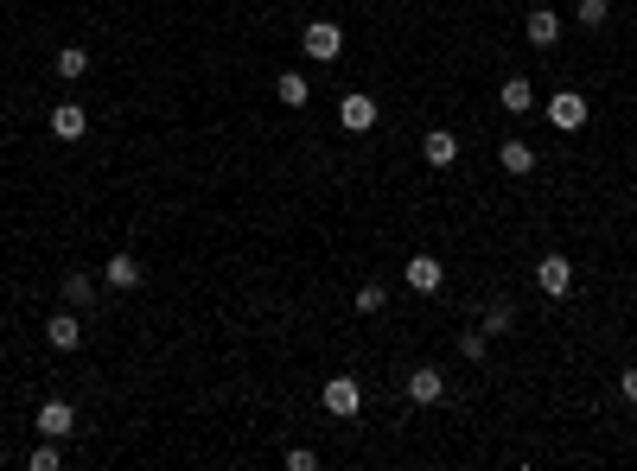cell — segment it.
<instances>
[{"label": "cell", "instance_id": "cell-1", "mask_svg": "<svg viewBox=\"0 0 637 471\" xmlns=\"http://www.w3.org/2000/svg\"><path fill=\"white\" fill-rule=\"evenodd\" d=\"M300 51H306L313 64H338L344 26H338V20H306V26H300Z\"/></svg>", "mask_w": 637, "mask_h": 471}, {"label": "cell", "instance_id": "cell-2", "mask_svg": "<svg viewBox=\"0 0 637 471\" xmlns=\"http://www.w3.org/2000/svg\"><path fill=\"white\" fill-rule=\"evenodd\" d=\"M319 408L338 414V421H351V414L364 408V382H357V376H332V382L319 389Z\"/></svg>", "mask_w": 637, "mask_h": 471}, {"label": "cell", "instance_id": "cell-3", "mask_svg": "<svg viewBox=\"0 0 637 471\" xmlns=\"http://www.w3.org/2000/svg\"><path fill=\"white\" fill-rule=\"evenodd\" d=\"M32 427H39V440H71V433H77V408H71V401H58V395H51L45 401V408L39 414H32Z\"/></svg>", "mask_w": 637, "mask_h": 471}, {"label": "cell", "instance_id": "cell-4", "mask_svg": "<svg viewBox=\"0 0 637 471\" xmlns=\"http://www.w3.org/2000/svg\"><path fill=\"white\" fill-rule=\"evenodd\" d=\"M548 128L580 134V128H587V96H580V90H555V96H548Z\"/></svg>", "mask_w": 637, "mask_h": 471}, {"label": "cell", "instance_id": "cell-5", "mask_svg": "<svg viewBox=\"0 0 637 471\" xmlns=\"http://www.w3.org/2000/svg\"><path fill=\"white\" fill-rule=\"evenodd\" d=\"M536 287L548 293V300H567V293H574V261H567L561 249L542 255V261H536Z\"/></svg>", "mask_w": 637, "mask_h": 471}, {"label": "cell", "instance_id": "cell-6", "mask_svg": "<svg viewBox=\"0 0 637 471\" xmlns=\"http://www.w3.org/2000/svg\"><path fill=\"white\" fill-rule=\"evenodd\" d=\"M376 121H383V109H376V96H364V90H351L338 102V128L344 134H370Z\"/></svg>", "mask_w": 637, "mask_h": 471}, {"label": "cell", "instance_id": "cell-7", "mask_svg": "<svg viewBox=\"0 0 637 471\" xmlns=\"http://www.w3.org/2000/svg\"><path fill=\"white\" fill-rule=\"evenodd\" d=\"M45 344H51V351H64V357H71L77 344H83V319H77V306H64V312H51V319H45Z\"/></svg>", "mask_w": 637, "mask_h": 471}, {"label": "cell", "instance_id": "cell-8", "mask_svg": "<svg viewBox=\"0 0 637 471\" xmlns=\"http://www.w3.org/2000/svg\"><path fill=\"white\" fill-rule=\"evenodd\" d=\"M421 160L434 166V172H446V166L459 160V134H453V128H427V134H421Z\"/></svg>", "mask_w": 637, "mask_h": 471}, {"label": "cell", "instance_id": "cell-9", "mask_svg": "<svg viewBox=\"0 0 637 471\" xmlns=\"http://www.w3.org/2000/svg\"><path fill=\"white\" fill-rule=\"evenodd\" d=\"M402 389H408V401H415V408H434V401L446 395V376L434 370V363H421V370H408Z\"/></svg>", "mask_w": 637, "mask_h": 471}, {"label": "cell", "instance_id": "cell-10", "mask_svg": "<svg viewBox=\"0 0 637 471\" xmlns=\"http://www.w3.org/2000/svg\"><path fill=\"white\" fill-rule=\"evenodd\" d=\"M45 128L58 134V141H83V134H90V109H83V102H58Z\"/></svg>", "mask_w": 637, "mask_h": 471}, {"label": "cell", "instance_id": "cell-11", "mask_svg": "<svg viewBox=\"0 0 637 471\" xmlns=\"http://www.w3.org/2000/svg\"><path fill=\"white\" fill-rule=\"evenodd\" d=\"M402 281L415 287V293H440V287H446V268H440V255H408Z\"/></svg>", "mask_w": 637, "mask_h": 471}, {"label": "cell", "instance_id": "cell-12", "mask_svg": "<svg viewBox=\"0 0 637 471\" xmlns=\"http://www.w3.org/2000/svg\"><path fill=\"white\" fill-rule=\"evenodd\" d=\"M523 39L536 45V51H555V45H561V13L536 7V13H529V20H523Z\"/></svg>", "mask_w": 637, "mask_h": 471}, {"label": "cell", "instance_id": "cell-13", "mask_svg": "<svg viewBox=\"0 0 637 471\" xmlns=\"http://www.w3.org/2000/svg\"><path fill=\"white\" fill-rule=\"evenodd\" d=\"M274 96H281V109H306V102H313V77H306V71H281V77H274Z\"/></svg>", "mask_w": 637, "mask_h": 471}, {"label": "cell", "instance_id": "cell-14", "mask_svg": "<svg viewBox=\"0 0 637 471\" xmlns=\"http://www.w3.org/2000/svg\"><path fill=\"white\" fill-rule=\"evenodd\" d=\"M102 281H109L115 293H134V287L147 281V274H141V261H134V255H109V268H102Z\"/></svg>", "mask_w": 637, "mask_h": 471}, {"label": "cell", "instance_id": "cell-15", "mask_svg": "<svg viewBox=\"0 0 637 471\" xmlns=\"http://www.w3.org/2000/svg\"><path fill=\"white\" fill-rule=\"evenodd\" d=\"M51 71H58V83H83V77H90V51H83V45H64L58 58H51Z\"/></svg>", "mask_w": 637, "mask_h": 471}, {"label": "cell", "instance_id": "cell-16", "mask_svg": "<svg viewBox=\"0 0 637 471\" xmlns=\"http://www.w3.org/2000/svg\"><path fill=\"white\" fill-rule=\"evenodd\" d=\"M497 102H504L510 115H529V109H536V83H529V77H504V90H497Z\"/></svg>", "mask_w": 637, "mask_h": 471}, {"label": "cell", "instance_id": "cell-17", "mask_svg": "<svg viewBox=\"0 0 637 471\" xmlns=\"http://www.w3.org/2000/svg\"><path fill=\"white\" fill-rule=\"evenodd\" d=\"M497 166L516 172V179H529V172H536V147H529V141H504V147H497Z\"/></svg>", "mask_w": 637, "mask_h": 471}, {"label": "cell", "instance_id": "cell-18", "mask_svg": "<svg viewBox=\"0 0 637 471\" xmlns=\"http://www.w3.org/2000/svg\"><path fill=\"white\" fill-rule=\"evenodd\" d=\"M574 26H580V32H606V26H612V0H580V7H574Z\"/></svg>", "mask_w": 637, "mask_h": 471}, {"label": "cell", "instance_id": "cell-19", "mask_svg": "<svg viewBox=\"0 0 637 471\" xmlns=\"http://www.w3.org/2000/svg\"><path fill=\"white\" fill-rule=\"evenodd\" d=\"M90 300H96V274L71 268V274H64V306H90Z\"/></svg>", "mask_w": 637, "mask_h": 471}, {"label": "cell", "instance_id": "cell-20", "mask_svg": "<svg viewBox=\"0 0 637 471\" xmlns=\"http://www.w3.org/2000/svg\"><path fill=\"white\" fill-rule=\"evenodd\" d=\"M459 357H466V363H485V357H491V331H485V325L459 331Z\"/></svg>", "mask_w": 637, "mask_h": 471}, {"label": "cell", "instance_id": "cell-21", "mask_svg": "<svg viewBox=\"0 0 637 471\" xmlns=\"http://www.w3.org/2000/svg\"><path fill=\"white\" fill-rule=\"evenodd\" d=\"M478 325H485L491 338H504V331H516V306H510V300H491V306H485V319H478Z\"/></svg>", "mask_w": 637, "mask_h": 471}, {"label": "cell", "instance_id": "cell-22", "mask_svg": "<svg viewBox=\"0 0 637 471\" xmlns=\"http://www.w3.org/2000/svg\"><path fill=\"white\" fill-rule=\"evenodd\" d=\"M383 306H389V287H383V281H364V287H357V312H364V319H376Z\"/></svg>", "mask_w": 637, "mask_h": 471}, {"label": "cell", "instance_id": "cell-23", "mask_svg": "<svg viewBox=\"0 0 637 471\" xmlns=\"http://www.w3.org/2000/svg\"><path fill=\"white\" fill-rule=\"evenodd\" d=\"M26 465H32V471H58V465H64V452H58V440H45V446H39V452H32V459H26Z\"/></svg>", "mask_w": 637, "mask_h": 471}, {"label": "cell", "instance_id": "cell-24", "mask_svg": "<svg viewBox=\"0 0 637 471\" xmlns=\"http://www.w3.org/2000/svg\"><path fill=\"white\" fill-rule=\"evenodd\" d=\"M313 465H319L313 446H294V452H287V471H313Z\"/></svg>", "mask_w": 637, "mask_h": 471}, {"label": "cell", "instance_id": "cell-25", "mask_svg": "<svg viewBox=\"0 0 637 471\" xmlns=\"http://www.w3.org/2000/svg\"><path fill=\"white\" fill-rule=\"evenodd\" d=\"M618 395H625L631 408H637V370H625V376H618Z\"/></svg>", "mask_w": 637, "mask_h": 471}]
</instances>
